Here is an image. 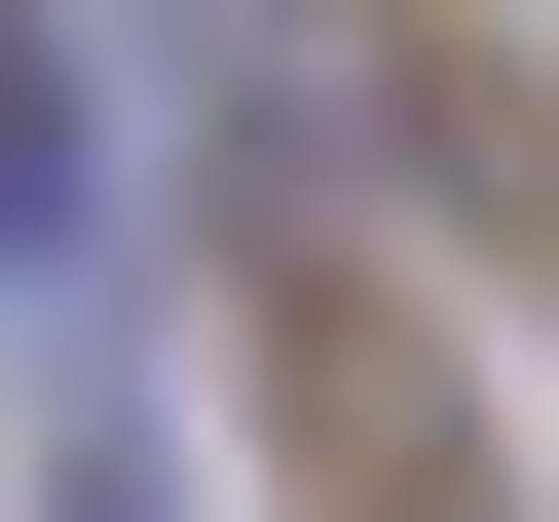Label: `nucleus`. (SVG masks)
<instances>
[{
  "label": "nucleus",
  "mask_w": 559,
  "mask_h": 522,
  "mask_svg": "<svg viewBox=\"0 0 559 522\" xmlns=\"http://www.w3.org/2000/svg\"><path fill=\"white\" fill-rule=\"evenodd\" d=\"M261 448H299V522H485V448H448L373 261H261Z\"/></svg>",
  "instance_id": "1"
},
{
  "label": "nucleus",
  "mask_w": 559,
  "mask_h": 522,
  "mask_svg": "<svg viewBox=\"0 0 559 522\" xmlns=\"http://www.w3.org/2000/svg\"><path fill=\"white\" fill-rule=\"evenodd\" d=\"M373 75H411V150H448V187H485V224H522V261H559V112H522V75H485V38H373Z\"/></svg>",
  "instance_id": "2"
}]
</instances>
